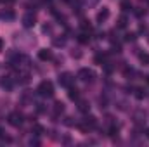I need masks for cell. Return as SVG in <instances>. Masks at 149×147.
Listing matches in <instances>:
<instances>
[{
    "mask_svg": "<svg viewBox=\"0 0 149 147\" xmlns=\"http://www.w3.org/2000/svg\"><path fill=\"white\" fill-rule=\"evenodd\" d=\"M38 92H40V95H43V97H52V95H54V85H52V81H49V80L42 81V83L38 85Z\"/></svg>",
    "mask_w": 149,
    "mask_h": 147,
    "instance_id": "1",
    "label": "cell"
},
{
    "mask_svg": "<svg viewBox=\"0 0 149 147\" xmlns=\"http://www.w3.org/2000/svg\"><path fill=\"white\" fill-rule=\"evenodd\" d=\"M94 71L92 69H88V68H82L80 71H78V78L82 80V81H92L94 80Z\"/></svg>",
    "mask_w": 149,
    "mask_h": 147,
    "instance_id": "2",
    "label": "cell"
},
{
    "mask_svg": "<svg viewBox=\"0 0 149 147\" xmlns=\"http://www.w3.org/2000/svg\"><path fill=\"white\" fill-rule=\"evenodd\" d=\"M35 23H36L35 14L28 12V14H24V16H23V26H24V28H33V26H35Z\"/></svg>",
    "mask_w": 149,
    "mask_h": 147,
    "instance_id": "3",
    "label": "cell"
},
{
    "mask_svg": "<svg viewBox=\"0 0 149 147\" xmlns=\"http://www.w3.org/2000/svg\"><path fill=\"white\" fill-rule=\"evenodd\" d=\"M59 83L63 85V87H71V83H73V76L69 75V73H63L61 76H59Z\"/></svg>",
    "mask_w": 149,
    "mask_h": 147,
    "instance_id": "4",
    "label": "cell"
},
{
    "mask_svg": "<svg viewBox=\"0 0 149 147\" xmlns=\"http://www.w3.org/2000/svg\"><path fill=\"white\" fill-rule=\"evenodd\" d=\"M9 123H11L12 126H21L23 116H21L19 113H12V114H9Z\"/></svg>",
    "mask_w": 149,
    "mask_h": 147,
    "instance_id": "5",
    "label": "cell"
},
{
    "mask_svg": "<svg viewBox=\"0 0 149 147\" xmlns=\"http://www.w3.org/2000/svg\"><path fill=\"white\" fill-rule=\"evenodd\" d=\"M38 59L40 61H51L52 59V52L49 50V48H42V50L38 52Z\"/></svg>",
    "mask_w": 149,
    "mask_h": 147,
    "instance_id": "6",
    "label": "cell"
},
{
    "mask_svg": "<svg viewBox=\"0 0 149 147\" xmlns=\"http://www.w3.org/2000/svg\"><path fill=\"white\" fill-rule=\"evenodd\" d=\"M108 17H109V9H108V7H102V11L97 12V21H99V23L106 21Z\"/></svg>",
    "mask_w": 149,
    "mask_h": 147,
    "instance_id": "7",
    "label": "cell"
},
{
    "mask_svg": "<svg viewBox=\"0 0 149 147\" xmlns=\"http://www.w3.org/2000/svg\"><path fill=\"white\" fill-rule=\"evenodd\" d=\"M68 95H69V99H71V101H78V97H80V93H78V88H73V87H69V92H68Z\"/></svg>",
    "mask_w": 149,
    "mask_h": 147,
    "instance_id": "8",
    "label": "cell"
},
{
    "mask_svg": "<svg viewBox=\"0 0 149 147\" xmlns=\"http://www.w3.org/2000/svg\"><path fill=\"white\" fill-rule=\"evenodd\" d=\"M78 109H80L82 113H87V111H88V102H87V101H78Z\"/></svg>",
    "mask_w": 149,
    "mask_h": 147,
    "instance_id": "9",
    "label": "cell"
},
{
    "mask_svg": "<svg viewBox=\"0 0 149 147\" xmlns=\"http://www.w3.org/2000/svg\"><path fill=\"white\" fill-rule=\"evenodd\" d=\"M85 125H87L88 128H94V126L97 125V123H95V118H94V116H87V118H85Z\"/></svg>",
    "mask_w": 149,
    "mask_h": 147,
    "instance_id": "10",
    "label": "cell"
},
{
    "mask_svg": "<svg viewBox=\"0 0 149 147\" xmlns=\"http://www.w3.org/2000/svg\"><path fill=\"white\" fill-rule=\"evenodd\" d=\"M43 132H45V128L42 125H36V123L33 125V133L35 135H43Z\"/></svg>",
    "mask_w": 149,
    "mask_h": 147,
    "instance_id": "11",
    "label": "cell"
},
{
    "mask_svg": "<svg viewBox=\"0 0 149 147\" xmlns=\"http://www.w3.org/2000/svg\"><path fill=\"white\" fill-rule=\"evenodd\" d=\"M2 87H4V88H7V90H9V88H12V80H11L9 76H5V78L2 80Z\"/></svg>",
    "mask_w": 149,
    "mask_h": 147,
    "instance_id": "12",
    "label": "cell"
},
{
    "mask_svg": "<svg viewBox=\"0 0 149 147\" xmlns=\"http://www.w3.org/2000/svg\"><path fill=\"white\" fill-rule=\"evenodd\" d=\"M139 59H140V62H142L144 66H149V54H146V52H142V54L139 56Z\"/></svg>",
    "mask_w": 149,
    "mask_h": 147,
    "instance_id": "13",
    "label": "cell"
},
{
    "mask_svg": "<svg viewBox=\"0 0 149 147\" xmlns=\"http://www.w3.org/2000/svg\"><path fill=\"white\" fill-rule=\"evenodd\" d=\"M135 97H137L139 101H142L144 97H146V90H144V88H137V90H135Z\"/></svg>",
    "mask_w": 149,
    "mask_h": 147,
    "instance_id": "14",
    "label": "cell"
},
{
    "mask_svg": "<svg viewBox=\"0 0 149 147\" xmlns=\"http://www.w3.org/2000/svg\"><path fill=\"white\" fill-rule=\"evenodd\" d=\"M54 109H56V113H57V114H59V113H63V111H64V104H63V102H59V101H57V102H56V104H54Z\"/></svg>",
    "mask_w": 149,
    "mask_h": 147,
    "instance_id": "15",
    "label": "cell"
},
{
    "mask_svg": "<svg viewBox=\"0 0 149 147\" xmlns=\"http://www.w3.org/2000/svg\"><path fill=\"white\" fill-rule=\"evenodd\" d=\"M64 43H66L64 38H54V45L56 47H64Z\"/></svg>",
    "mask_w": 149,
    "mask_h": 147,
    "instance_id": "16",
    "label": "cell"
},
{
    "mask_svg": "<svg viewBox=\"0 0 149 147\" xmlns=\"http://www.w3.org/2000/svg\"><path fill=\"white\" fill-rule=\"evenodd\" d=\"M121 9H123L125 12H128V11H132V4H130V2H121Z\"/></svg>",
    "mask_w": 149,
    "mask_h": 147,
    "instance_id": "17",
    "label": "cell"
},
{
    "mask_svg": "<svg viewBox=\"0 0 149 147\" xmlns=\"http://www.w3.org/2000/svg\"><path fill=\"white\" fill-rule=\"evenodd\" d=\"M125 26H127V17L121 16V17L118 19V28H125Z\"/></svg>",
    "mask_w": 149,
    "mask_h": 147,
    "instance_id": "18",
    "label": "cell"
},
{
    "mask_svg": "<svg viewBox=\"0 0 149 147\" xmlns=\"http://www.w3.org/2000/svg\"><path fill=\"white\" fill-rule=\"evenodd\" d=\"M135 38H137L135 33H127V35H125V42H133Z\"/></svg>",
    "mask_w": 149,
    "mask_h": 147,
    "instance_id": "19",
    "label": "cell"
},
{
    "mask_svg": "<svg viewBox=\"0 0 149 147\" xmlns=\"http://www.w3.org/2000/svg\"><path fill=\"white\" fill-rule=\"evenodd\" d=\"M78 40H80V42H82V43H87V42H88V36H87V35H85V33H82V35H80V36H78Z\"/></svg>",
    "mask_w": 149,
    "mask_h": 147,
    "instance_id": "20",
    "label": "cell"
},
{
    "mask_svg": "<svg viewBox=\"0 0 149 147\" xmlns=\"http://www.w3.org/2000/svg\"><path fill=\"white\" fill-rule=\"evenodd\" d=\"M2 16H4L5 19H12V17H14V12H11V11H7V12H4Z\"/></svg>",
    "mask_w": 149,
    "mask_h": 147,
    "instance_id": "21",
    "label": "cell"
},
{
    "mask_svg": "<svg viewBox=\"0 0 149 147\" xmlns=\"http://www.w3.org/2000/svg\"><path fill=\"white\" fill-rule=\"evenodd\" d=\"M42 30H43V33H51V31H52V26H51V24H45Z\"/></svg>",
    "mask_w": 149,
    "mask_h": 147,
    "instance_id": "22",
    "label": "cell"
},
{
    "mask_svg": "<svg viewBox=\"0 0 149 147\" xmlns=\"http://www.w3.org/2000/svg\"><path fill=\"white\" fill-rule=\"evenodd\" d=\"M83 30H90V24H88V21H82V24H80Z\"/></svg>",
    "mask_w": 149,
    "mask_h": 147,
    "instance_id": "23",
    "label": "cell"
},
{
    "mask_svg": "<svg viewBox=\"0 0 149 147\" xmlns=\"http://www.w3.org/2000/svg\"><path fill=\"white\" fill-rule=\"evenodd\" d=\"M71 56H73V57H76V59H78V57H80V56H82V52H78V50H76V52H75V50H73V54H71Z\"/></svg>",
    "mask_w": 149,
    "mask_h": 147,
    "instance_id": "24",
    "label": "cell"
},
{
    "mask_svg": "<svg viewBox=\"0 0 149 147\" xmlns=\"http://www.w3.org/2000/svg\"><path fill=\"white\" fill-rule=\"evenodd\" d=\"M2 50H4V40L0 38V52H2Z\"/></svg>",
    "mask_w": 149,
    "mask_h": 147,
    "instance_id": "25",
    "label": "cell"
},
{
    "mask_svg": "<svg viewBox=\"0 0 149 147\" xmlns=\"http://www.w3.org/2000/svg\"><path fill=\"white\" fill-rule=\"evenodd\" d=\"M135 14H137V16H139V17H140V16H142V14H146V11H137V12H135Z\"/></svg>",
    "mask_w": 149,
    "mask_h": 147,
    "instance_id": "26",
    "label": "cell"
},
{
    "mask_svg": "<svg viewBox=\"0 0 149 147\" xmlns=\"http://www.w3.org/2000/svg\"><path fill=\"white\" fill-rule=\"evenodd\" d=\"M2 137H4V130H2V128H0V138H2Z\"/></svg>",
    "mask_w": 149,
    "mask_h": 147,
    "instance_id": "27",
    "label": "cell"
},
{
    "mask_svg": "<svg viewBox=\"0 0 149 147\" xmlns=\"http://www.w3.org/2000/svg\"><path fill=\"white\" fill-rule=\"evenodd\" d=\"M146 137H147V138H149V128H147V130H146Z\"/></svg>",
    "mask_w": 149,
    "mask_h": 147,
    "instance_id": "28",
    "label": "cell"
},
{
    "mask_svg": "<svg viewBox=\"0 0 149 147\" xmlns=\"http://www.w3.org/2000/svg\"><path fill=\"white\" fill-rule=\"evenodd\" d=\"M99 2V0H90V4H97Z\"/></svg>",
    "mask_w": 149,
    "mask_h": 147,
    "instance_id": "29",
    "label": "cell"
},
{
    "mask_svg": "<svg viewBox=\"0 0 149 147\" xmlns=\"http://www.w3.org/2000/svg\"><path fill=\"white\" fill-rule=\"evenodd\" d=\"M147 83H149V76H147Z\"/></svg>",
    "mask_w": 149,
    "mask_h": 147,
    "instance_id": "30",
    "label": "cell"
},
{
    "mask_svg": "<svg viewBox=\"0 0 149 147\" xmlns=\"http://www.w3.org/2000/svg\"><path fill=\"white\" fill-rule=\"evenodd\" d=\"M147 42H149V36H147Z\"/></svg>",
    "mask_w": 149,
    "mask_h": 147,
    "instance_id": "31",
    "label": "cell"
},
{
    "mask_svg": "<svg viewBox=\"0 0 149 147\" xmlns=\"http://www.w3.org/2000/svg\"><path fill=\"white\" fill-rule=\"evenodd\" d=\"M147 4H149V0H147Z\"/></svg>",
    "mask_w": 149,
    "mask_h": 147,
    "instance_id": "32",
    "label": "cell"
}]
</instances>
